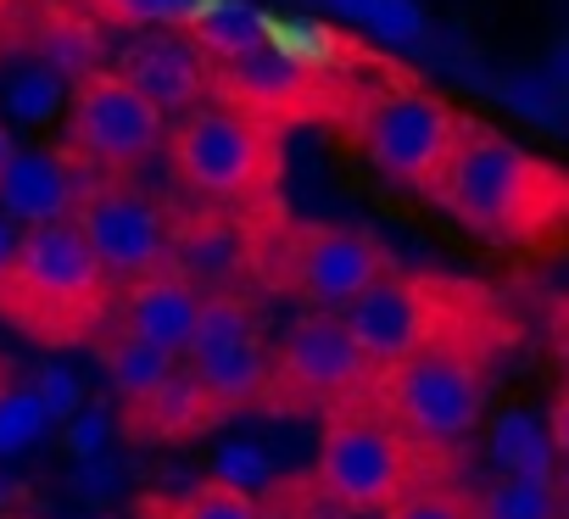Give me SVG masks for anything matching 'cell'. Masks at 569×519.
<instances>
[{"instance_id":"cell-1","label":"cell","mask_w":569,"mask_h":519,"mask_svg":"<svg viewBox=\"0 0 569 519\" xmlns=\"http://www.w3.org/2000/svg\"><path fill=\"white\" fill-rule=\"evenodd\" d=\"M430 196L463 229L502 246H536L569 218V179L486 123H463Z\"/></svg>"},{"instance_id":"cell-2","label":"cell","mask_w":569,"mask_h":519,"mask_svg":"<svg viewBox=\"0 0 569 519\" xmlns=\"http://www.w3.org/2000/svg\"><path fill=\"white\" fill-rule=\"evenodd\" d=\"M486 386H491L486 341L469 325H458V330L436 336L425 352H413L408 363L375 375L369 397L419 447H458L480 430Z\"/></svg>"},{"instance_id":"cell-3","label":"cell","mask_w":569,"mask_h":519,"mask_svg":"<svg viewBox=\"0 0 569 519\" xmlns=\"http://www.w3.org/2000/svg\"><path fill=\"white\" fill-rule=\"evenodd\" d=\"M107 302H112V280L73 218L23 229L18 275H12L7 297H0V313L12 325H23L40 341L73 347L107 319Z\"/></svg>"},{"instance_id":"cell-4","label":"cell","mask_w":569,"mask_h":519,"mask_svg":"<svg viewBox=\"0 0 569 519\" xmlns=\"http://www.w3.org/2000/svg\"><path fill=\"white\" fill-rule=\"evenodd\" d=\"M419 475H425V447L402 436L380 408L330 413L313 458V491L325 502H336L341 513H386L408 491H419Z\"/></svg>"},{"instance_id":"cell-5","label":"cell","mask_w":569,"mask_h":519,"mask_svg":"<svg viewBox=\"0 0 569 519\" xmlns=\"http://www.w3.org/2000/svg\"><path fill=\"white\" fill-rule=\"evenodd\" d=\"M168 157L173 173L207 201H257L279 168L273 129L229 101L184 112V123L168 140Z\"/></svg>"},{"instance_id":"cell-6","label":"cell","mask_w":569,"mask_h":519,"mask_svg":"<svg viewBox=\"0 0 569 519\" xmlns=\"http://www.w3.org/2000/svg\"><path fill=\"white\" fill-rule=\"evenodd\" d=\"M463 123L469 118H458L441 96L413 90V84H397V90H380L358 112V146H363V157L391 184L436 190V179H441V168H447Z\"/></svg>"},{"instance_id":"cell-7","label":"cell","mask_w":569,"mask_h":519,"mask_svg":"<svg viewBox=\"0 0 569 519\" xmlns=\"http://www.w3.org/2000/svg\"><path fill=\"white\" fill-rule=\"evenodd\" d=\"M341 325H347V336L358 341L369 375H386V369L408 363L413 352H425L436 336L458 330L463 319H458V302H452L447 286L413 280V275H397V269H391V275L375 280L358 302L341 308Z\"/></svg>"},{"instance_id":"cell-8","label":"cell","mask_w":569,"mask_h":519,"mask_svg":"<svg viewBox=\"0 0 569 519\" xmlns=\"http://www.w3.org/2000/svg\"><path fill=\"white\" fill-rule=\"evenodd\" d=\"M168 140V118L118 73L101 68L90 79L73 84L68 101V157H79L84 168H140L146 157H157V146Z\"/></svg>"},{"instance_id":"cell-9","label":"cell","mask_w":569,"mask_h":519,"mask_svg":"<svg viewBox=\"0 0 569 519\" xmlns=\"http://www.w3.org/2000/svg\"><path fill=\"white\" fill-rule=\"evenodd\" d=\"M375 386L358 341L347 336L341 313H308L273 347V386L268 408H336Z\"/></svg>"},{"instance_id":"cell-10","label":"cell","mask_w":569,"mask_h":519,"mask_svg":"<svg viewBox=\"0 0 569 519\" xmlns=\"http://www.w3.org/2000/svg\"><path fill=\"white\" fill-rule=\"evenodd\" d=\"M73 223L84 229L90 251L101 257V269L112 286H134L151 280L162 269H173V223L168 212L123 184H90Z\"/></svg>"},{"instance_id":"cell-11","label":"cell","mask_w":569,"mask_h":519,"mask_svg":"<svg viewBox=\"0 0 569 519\" xmlns=\"http://www.w3.org/2000/svg\"><path fill=\"white\" fill-rule=\"evenodd\" d=\"M291 269H284V286L297 297H308L325 313H341L347 302H358L375 280L391 275L380 240L358 234V229H308L291 240Z\"/></svg>"},{"instance_id":"cell-12","label":"cell","mask_w":569,"mask_h":519,"mask_svg":"<svg viewBox=\"0 0 569 519\" xmlns=\"http://www.w3.org/2000/svg\"><path fill=\"white\" fill-rule=\"evenodd\" d=\"M118 73L168 118V112H196L201 96H207V57L196 51L190 34L179 29H151V34H134L123 51H118Z\"/></svg>"},{"instance_id":"cell-13","label":"cell","mask_w":569,"mask_h":519,"mask_svg":"<svg viewBox=\"0 0 569 519\" xmlns=\"http://www.w3.org/2000/svg\"><path fill=\"white\" fill-rule=\"evenodd\" d=\"M90 179L84 162L68 151H23L12 157V168L0 173V212L18 229H46V223H68L84 201Z\"/></svg>"},{"instance_id":"cell-14","label":"cell","mask_w":569,"mask_h":519,"mask_svg":"<svg viewBox=\"0 0 569 519\" xmlns=\"http://www.w3.org/2000/svg\"><path fill=\"white\" fill-rule=\"evenodd\" d=\"M218 96L251 118H291V112H308L313 96H319V73H308L302 62H291L273 46H257L234 62L218 68Z\"/></svg>"},{"instance_id":"cell-15","label":"cell","mask_w":569,"mask_h":519,"mask_svg":"<svg viewBox=\"0 0 569 519\" xmlns=\"http://www.w3.org/2000/svg\"><path fill=\"white\" fill-rule=\"evenodd\" d=\"M201 286L184 280L179 269H162L151 280H134L123 291V330L173 352L184 363V347H190V330H196V313H201Z\"/></svg>"},{"instance_id":"cell-16","label":"cell","mask_w":569,"mask_h":519,"mask_svg":"<svg viewBox=\"0 0 569 519\" xmlns=\"http://www.w3.org/2000/svg\"><path fill=\"white\" fill-rule=\"evenodd\" d=\"M212 419H223V413L212 408V397L196 386V375H190L184 363H179L151 397H140V402L123 408L129 441H190V436H201Z\"/></svg>"},{"instance_id":"cell-17","label":"cell","mask_w":569,"mask_h":519,"mask_svg":"<svg viewBox=\"0 0 569 519\" xmlns=\"http://www.w3.org/2000/svg\"><path fill=\"white\" fill-rule=\"evenodd\" d=\"M196 375V386L212 397L218 413H240V408H262L268 402V386H273V352L268 341H234L223 352H207V358H190L184 363Z\"/></svg>"},{"instance_id":"cell-18","label":"cell","mask_w":569,"mask_h":519,"mask_svg":"<svg viewBox=\"0 0 569 519\" xmlns=\"http://www.w3.org/2000/svg\"><path fill=\"white\" fill-rule=\"evenodd\" d=\"M173 269L184 280H196L201 291H234L240 269H246V240L234 223L223 218H196L184 229H173Z\"/></svg>"},{"instance_id":"cell-19","label":"cell","mask_w":569,"mask_h":519,"mask_svg":"<svg viewBox=\"0 0 569 519\" xmlns=\"http://www.w3.org/2000/svg\"><path fill=\"white\" fill-rule=\"evenodd\" d=\"M190 40L207 62H234L257 46H268V12L251 7V0H207L201 18L190 23Z\"/></svg>"},{"instance_id":"cell-20","label":"cell","mask_w":569,"mask_h":519,"mask_svg":"<svg viewBox=\"0 0 569 519\" xmlns=\"http://www.w3.org/2000/svg\"><path fill=\"white\" fill-rule=\"evenodd\" d=\"M101 369H107V386H112V391L123 397V408H129V402L151 397V391L179 369V358L162 352V347H151V341H140V336H129V330H112V336L101 341Z\"/></svg>"},{"instance_id":"cell-21","label":"cell","mask_w":569,"mask_h":519,"mask_svg":"<svg viewBox=\"0 0 569 519\" xmlns=\"http://www.w3.org/2000/svg\"><path fill=\"white\" fill-rule=\"evenodd\" d=\"M68 101H73V84L46 62H23V68L7 73V84H0V112H7L12 123H23V129H40V123L62 118Z\"/></svg>"},{"instance_id":"cell-22","label":"cell","mask_w":569,"mask_h":519,"mask_svg":"<svg viewBox=\"0 0 569 519\" xmlns=\"http://www.w3.org/2000/svg\"><path fill=\"white\" fill-rule=\"evenodd\" d=\"M552 436L536 413H502L491 425V463L513 480H552Z\"/></svg>"},{"instance_id":"cell-23","label":"cell","mask_w":569,"mask_h":519,"mask_svg":"<svg viewBox=\"0 0 569 519\" xmlns=\"http://www.w3.org/2000/svg\"><path fill=\"white\" fill-rule=\"evenodd\" d=\"M257 336H262V319L240 291H207L201 313H196V330H190V347H184V363L207 358V352H223L234 341H257Z\"/></svg>"},{"instance_id":"cell-24","label":"cell","mask_w":569,"mask_h":519,"mask_svg":"<svg viewBox=\"0 0 569 519\" xmlns=\"http://www.w3.org/2000/svg\"><path fill=\"white\" fill-rule=\"evenodd\" d=\"M140 513L146 519H262V502L218 480H201L179 497H140Z\"/></svg>"},{"instance_id":"cell-25","label":"cell","mask_w":569,"mask_h":519,"mask_svg":"<svg viewBox=\"0 0 569 519\" xmlns=\"http://www.w3.org/2000/svg\"><path fill=\"white\" fill-rule=\"evenodd\" d=\"M40 62L57 68L68 84L101 73V34L90 29V18H51L40 34Z\"/></svg>"},{"instance_id":"cell-26","label":"cell","mask_w":569,"mask_h":519,"mask_svg":"<svg viewBox=\"0 0 569 519\" xmlns=\"http://www.w3.org/2000/svg\"><path fill=\"white\" fill-rule=\"evenodd\" d=\"M475 519H563V502H558V486L552 480H491L480 497H475Z\"/></svg>"},{"instance_id":"cell-27","label":"cell","mask_w":569,"mask_h":519,"mask_svg":"<svg viewBox=\"0 0 569 519\" xmlns=\"http://www.w3.org/2000/svg\"><path fill=\"white\" fill-rule=\"evenodd\" d=\"M201 7H207V0H84V12H96L112 29H134V34H151V29L190 34Z\"/></svg>"},{"instance_id":"cell-28","label":"cell","mask_w":569,"mask_h":519,"mask_svg":"<svg viewBox=\"0 0 569 519\" xmlns=\"http://www.w3.org/2000/svg\"><path fill=\"white\" fill-rule=\"evenodd\" d=\"M268 46L284 51L291 62H302L308 73H330L347 57L341 34L330 23H313V18H268Z\"/></svg>"},{"instance_id":"cell-29","label":"cell","mask_w":569,"mask_h":519,"mask_svg":"<svg viewBox=\"0 0 569 519\" xmlns=\"http://www.w3.org/2000/svg\"><path fill=\"white\" fill-rule=\"evenodd\" d=\"M46 430H51V413L34 397V386H7V380H0V463L29 452V447H40Z\"/></svg>"},{"instance_id":"cell-30","label":"cell","mask_w":569,"mask_h":519,"mask_svg":"<svg viewBox=\"0 0 569 519\" xmlns=\"http://www.w3.org/2000/svg\"><path fill=\"white\" fill-rule=\"evenodd\" d=\"M369 40H380V46H391V51H413L419 40H425V7L419 0H369V12H363V23H358Z\"/></svg>"},{"instance_id":"cell-31","label":"cell","mask_w":569,"mask_h":519,"mask_svg":"<svg viewBox=\"0 0 569 519\" xmlns=\"http://www.w3.org/2000/svg\"><path fill=\"white\" fill-rule=\"evenodd\" d=\"M212 480L229 486V491L257 497L262 486H273V458H268L257 441H223L218 458H212Z\"/></svg>"},{"instance_id":"cell-32","label":"cell","mask_w":569,"mask_h":519,"mask_svg":"<svg viewBox=\"0 0 569 519\" xmlns=\"http://www.w3.org/2000/svg\"><path fill=\"white\" fill-rule=\"evenodd\" d=\"M386 519H475V497L458 486H419L397 508H386Z\"/></svg>"},{"instance_id":"cell-33","label":"cell","mask_w":569,"mask_h":519,"mask_svg":"<svg viewBox=\"0 0 569 519\" xmlns=\"http://www.w3.org/2000/svg\"><path fill=\"white\" fill-rule=\"evenodd\" d=\"M34 397L46 402L51 425H57V419H73V413L84 408V391H79L73 369H40V375H34Z\"/></svg>"},{"instance_id":"cell-34","label":"cell","mask_w":569,"mask_h":519,"mask_svg":"<svg viewBox=\"0 0 569 519\" xmlns=\"http://www.w3.org/2000/svg\"><path fill=\"white\" fill-rule=\"evenodd\" d=\"M107 441H112V419H107L101 408H79V413L68 419V452H73L79 463L101 458V452H107Z\"/></svg>"},{"instance_id":"cell-35","label":"cell","mask_w":569,"mask_h":519,"mask_svg":"<svg viewBox=\"0 0 569 519\" xmlns=\"http://www.w3.org/2000/svg\"><path fill=\"white\" fill-rule=\"evenodd\" d=\"M502 96H508L513 112H525V118H536V123H552V84H547V79H513Z\"/></svg>"},{"instance_id":"cell-36","label":"cell","mask_w":569,"mask_h":519,"mask_svg":"<svg viewBox=\"0 0 569 519\" xmlns=\"http://www.w3.org/2000/svg\"><path fill=\"white\" fill-rule=\"evenodd\" d=\"M18 251H23V229L0 212V297H7L12 275H18Z\"/></svg>"},{"instance_id":"cell-37","label":"cell","mask_w":569,"mask_h":519,"mask_svg":"<svg viewBox=\"0 0 569 519\" xmlns=\"http://www.w3.org/2000/svg\"><path fill=\"white\" fill-rule=\"evenodd\" d=\"M79 497H101V491H112V463L107 458H90V463H79Z\"/></svg>"},{"instance_id":"cell-38","label":"cell","mask_w":569,"mask_h":519,"mask_svg":"<svg viewBox=\"0 0 569 519\" xmlns=\"http://www.w3.org/2000/svg\"><path fill=\"white\" fill-rule=\"evenodd\" d=\"M547 436L558 447V458H569V386L552 397V413H547Z\"/></svg>"},{"instance_id":"cell-39","label":"cell","mask_w":569,"mask_h":519,"mask_svg":"<svg viewBox=\"0 0 569 519\" xmlns=\"http://www.w3.org/2000/svg\"><path fill=\"white\" fill-rule=\"evenodd\" d=\"M325 7H330L336 18H347V23H363V12H369V0H325Z\"/></svg>"},{"instance_id":"cell-40","label":"cell","mask_w":569,"mask_h":519,"mask_svg":"<svg viewBox=\"0 0 569 519\" xmlns=\"http://www.w3.org/2000/svg\"><path fill=\"white\" fill-rule=\"evenodd\" d=\"M12 157H18V140H12V129H7V118H0V173L12 168Z\"/></svg>"},{"instance_id":"cell-41","label":"cell","mask_w":569,"mask_h":519,"mask_svg":"<svg viewBox=\"0 0 569 519\" xmlns=\"http://www.w3.org/2000/svg\"><path fill=\"white\" fill-rule=\"evenodd\" d=\"M18 491H23V486H18L7 469H0V508H7V502H18Z\"/></svg>"},{"instance_id":"cell-42","label":"cell","mask_w":569,"mask_h":519,"mask_svg":"<svg viewBox=\"0 0 569 519\" xmlns=\"http://www.w3.org/2000/svg\"><path fill=\"white\" fill-rule=\"evenodd\" d=\"M547 79H552V84H569V51L552 57V73H547Z\"/></svg>"},{"instance_id":"cell-43","label":"cell","mask_w":569,"mask_h":519,"mask_svg":"<svg viewBox=\"0 0 569 519\" xmlns=\"http://www.w3.org/2000/svg\"><path fill=\"white\" fill-rule=\"evenodd\" d=\"M0 7H7V0H0Z\"/></svg>"},{"instance_id":"cell-44","label":"cell","mask_w":569,"mask_h":519,"mask_svg":"<svg viewBox=\"0 0 569 519\" xmlns=\"http://www.w3.org/2000/svg\"><path fill=\"white\" fill-rule=\"evenodd\" d=\"M0 380H7V375H0Z\"/></svg>"}]
</instances>
